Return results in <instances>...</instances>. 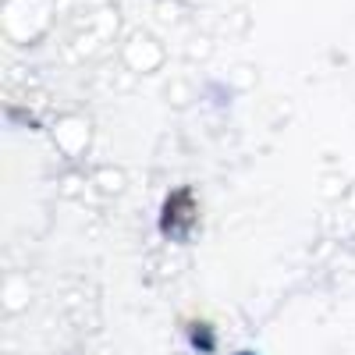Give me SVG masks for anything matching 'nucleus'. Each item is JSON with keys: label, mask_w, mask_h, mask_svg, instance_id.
<instances>
[{"label": "nucleus", "mask_w": 355, "mask_h": 355, "mask_svg": "<svg viewBox=\"0 0 355 355\" xmlns=\"http://www.w3.org/2000/svg\"><path fill=\"white\" fill-rule=\"evenodd\" d=\"M196 214H199V206H196V199H192V189H189V185L174 189V192H167V199H164L160 231L167 234V239H185V234L196 227Z\"/></svg>", "instance_id": "nucleus-1"}]
</instances>
